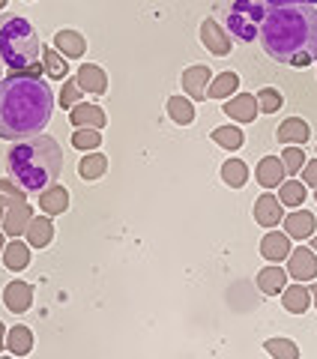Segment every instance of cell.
Returning a JSON list of instances; mask_svg holds the SVG:
<instances>
[{
  "label": "cell",
  "instance_id": "6da1fadb",
  "mask_svg": "<svg viewBox=\"0 0 317 359\" xmlns=\"http://www.w3.org/2000/svg\"><path fill=\"white\" fill-rule=\"evenodd\" d=\"M257 36L273 60L288 66H309L317 60V9L273 6L264 15Z\"/></svg>",
  "mask_w": 317,
  "mask_h": 359
},
{
  "label": "cell",
  "instance_id": "7a4b0ae2",
  "mask_svg": "<svg viewBox=\"0 0 317 359\" xmlns=\"http://www.w3.org/2000/svg\"><path fill=\"white\" fill-rule=\"evenodd\" d=\"M54 93L42 78L13 72L0 81V138L25 141L51 120Z\"/></svg>",
  "mask_w": 317,
  "mask_h": 359
},
{
  "label": "cell",
  "instance_id": "3957f363",
  "mask_svg": "<svg viewBox=\"0 0 317 359\" xmlns=\"http://www.w3.org/2000/svg\"><path fill=\"white\" fill-rule=\"evenodd\" d=\"M4 165L25 192H45L60 177L63 150L51 135H30L6 150Z\"/></svg>",
  "mask_w": 317,
  "mask_h": 359
},
{
  "label": "cell",
  "instance_id": "277c9868",
  "mask_svg": "<svg viewBox=\"0 0 317 359\" xmlns=\"http://www.w3.org/2000/svg\"><path fill=\"white\" fill-rule=\"evenodd\" d=\"M42 45L33 25L21 15H4L0 18V57L13 72L27 69V66L39 63Z\"/></svg>",
  "mask_w": 317,
  "mask_h": 359
},
{
  "label": "cell",
  "instance_id": "5b68a950",
  "mask_svg": "<svg viewBox=\"0 0 317 359\" xmlns=\"http://www.w3.org/2000/svg\"><path fill=\"white\" fill-rule=\"evenodd\" d=\"M264 0H231V6L224 9V25H228L231 36H236L240 42H255L260 25H264Z\"/></svg>",
  "mask_w": 317,
  "mask_h": 359
},
{
  "label": "cell",
  "instance_id": "8992f818",
  "mask_svg": "<svg viewBox=\"0 0 317 359\" xmlns=\"http://www.w3.org/2000/svg\"><path fill=\"white\" fill-rule=\"evenodd\" d=\"M288 276H293L297 282H314L317 278V252L314 249H290L288 255Z\"/></svg>",
  "mask_w": 317,
  "mask_h": 359
},
{
  "label": "cell",
  "instance_id": "52a82bcc",
  "mask_svg": "<svg viewBox=\"0 0 317 359\" xmlns=\"http://www.w3.org/2000/svg\"><path fill=\"white\" fill-rule=\"evenodd\" d=\"M201 42L207 45V48L216 54V57H224V54L231 51V36L224 33L222 25H216L213 18H203L201 21Z\"/></svg>",
  "mask_w": 317,
  "mask_h": 359
},
{
  "label": "cell",
  "instance_id": "ba28073f",
  "mask_svg": "<svg viewBox=\"0 0 317 359\" xmlns=\"http://www.w3.org/2000/svg\"><path fill=\"white\" fill-rule=\"evenodd\" d=\"M210 78H213L210 66H203V63L189 66V69L183 72V90H186V96H191V99H207Z\"/></svg>",
  "mask_w": 317,
  "mask_h": 359
},
{
  "label": "cell",
  "instance_id": "9c48e42d",
  "mask_svg": "<svg viewBox=\"0 0 317 359\" xmlns=\"http://www.w3.org/2000/svg\"><path fill=\"white\" fill-rule=\"evenodd\" d=\"M285 219V210H281V201L273 192H264L255 201V222L264 224V228H276V224Z\"/></svg>",
  "mask_w": 317,
  "mask_h": 359
},
{
  "label": "cell",
  "instance_id": "30bf717a",
  "mask_svg": "<svg viewBox=\"0 0 317 359\" xmlns=\"http://www.w3.org/2000/svg\"><path fill=\"white\" fill-rule=\"evenodd\" d=\"M314 228H317V219L309 210H293L290 216H285V233L290 240H309L314 237Z\"/></svg>",
  "mask_w": 317,
  "mask_h": 359
},
{
  "label": "cell",
  "instance_id": "8fae6325",
  "mask_svg": "<svg viewBox=\"0 0 317 359\" xmlns=\"http://www.w3.org/2000/svg\"><path fill=\"white\" fill-rule=\"evenodd\" d=\"M260 255H264V261H269V264H281L290 255V237L288 233H278V231L264 233V240H260Z\"/></svg>",
  "mask_w": 317,
  "mask_h": 359
},
{
  "label": "cell",
  "instance_id": "7c38bea8",
  "mask_svg": "<svg viewBox=\"0 0 317 359\" xmlns=\"http://www.w3.org/2000/svg\"><path fill=\"white\" fill-rule=\"evenodd\" d=\"M69 123L75 129H102L105 126V111H102L99 105H87V102H78L75 108H69Z\"/></svg>",
  "mask_w": 317,
  "mask_h": 359
},
{
  "label": "cell",
  "instance_id": "4fadbf2b",
  "mask_svg": "<svg viewBox=\"0 0 317 359\" xmlns=\"http://www.w3.org/2000/svg\"><path fill=\"white\" fill-rule=\"evenodd\" d=\"M255 177L264 189H278L281 183H285V165H281L278 156H264V159L257 162Z\"/></svg>",
  "mask_w": 317,
  "mask_h": 359
},
{
  "label": "cell",
  "instance_id": "5bb4252c",
  "mask_svg": "<svg viewBox=\"0 0 317 359\" xmlns=\"http://www.w3.org/2000/svg\"><path fill=\"white\" fill-rule=\"evenodd\" d=\"M75 81H78V87H81L84 93H93V96H102L108 90V75L93 63H84L81 69H78Z\"/></svg>",
  "mask_w": 317,
  "mask_h": 359
},
{
  "label": "cell",
  "instance_id": "9a60e30c",
  "mask_svg": "<svg viewBox=\"0 0 317 359\" xmlns=\"http://www.w3.org/2000/svg\"><path fill=\"white\" fill-rule=\"evenodd\" d=\"M257 114V96L255 93H240L231 102H224V117L240 120V123H252Z\"/></svg>",
  "mask_w": 317,
  "mask_h": 359
},
{
  "label": "cell",
  "instance_id": "2e32d148",
  "mask_svg": "<svg viewBox=\"0 0 317 359\" xmlns=\"http://www.w3.org/2000/svg\"><path fill=\"white\" fill-rule=\"evenodd\" d=\"M4 302L13 314H21L33 306V287L27 282H13L4 287Z\"/></svg>",
  "mask_w": 317,
  "mask_h": 359
},
{
  "label": "cell",
  "instance_id": "e0dca14e",
  "mask_svg": "<svg viewBox=\"0 0 317 359\" xmlns=\"http://www.w3.org/2000/svg\"><path fill=\"white\" fill-rule=\"evenodd\" d=\"M33 219V210L27 207V201L25 204H15V207H9L6 210V216H4V233L6 237H21V233L27 231V224Z\"/></svg>",
  "mask_w": 317,
  "mask_h": 359
},
{
  "label": "cell",
  "instance_id": "ac0fdd59",
  "mask_svg": "<svg viewBox=\"0 0 317 359\" xmlns=\"http://www.w3.org/2000/svg\"><path fill=\"white\" fill-rule=\"evenodd\" d=\"M66 207H69V192H66V186H48L39 195V210L45 216H60Z\"/></svg>",
  "mask_w": 317,
  "mask_h": 359
},
{
  "label": "cell",
  "instance_id": "d6986e66",
  "mask_svg": "<svg viewBox=\"0 0 317 359\" xmlns=\"http://www.w3.org/2000/svg\"><path fill=\"white\" fill-rule=\"evenodd\" d=\"M25 233H27V240H30L33 249H45V245L54 240V224H51L48 216H33Z\"/></svg>",
  "mask_w": 317,
  "mask_h": 359
},
{
  "label": "cell",
  "instance_id": "ffe728a7",
  "mask_svg": "<svg viewBox=\"0 0 317 359\" xmlns=\"http://www.w3.org/2000/svg\"><path fill=\"white\" fill-rule=\"evenodd\" d=\"M309 135H311L309 123L299 120V117H290V120H285V123L278 126V141H281V144H290V147H297V144H305V141H309Z\"/></svg>",
  "mask_w": 317,
  "mask_h": 359
},
{
  "label": "cell",
  "instance_id": "44dd1931",
  "mask_svg": "<svg viewBox=\"0 0 317 359\" xmlns=\"http://www.w3.org/2000/svg\"><path fill=\"white\" fill-rule=\"evenodd\" d=\"M281 302H285V309L290 314H302L305 309L311 306V290L309 287H302V282L297 285H285V290H281Z\"/></svg>",
  "mask_w": 317,
  "mask_h": 359
},
{
  "label": "cell",
  "instance_id": "7402d4cb",
  "mask_svg": "<svg viewBox=\"0 0 317 359\" xmlns=\"http://www.w3.org/2000/svg\"><path fill=\"white\" fill-rule=\"evenodd\" d=\"M285 285H288V273L281 266H264L257 273V287L267 297H278V290H285Z\"/></svg>",
  "mask_w": 317,
  "mask_h": 359
},
{
  "label": "cell",
  "instance_id": "603a6c76",
  "mask_svg": "<svg viewBox=\"0 0 317 359\" xmlns=\"http://www.w3.org/2000/svg\"><path fill=\"white\" fill-rule=\"evenodd\" d=\"M54 48L63 51V57H81V54L87 51V42L81 33L75 30H60L58 36H54Z\"/></svg>",
  "mask_w": 317,
  "mask_h": 359
},
{
  "label": "cell",
  "instance_id": "cb8c5ba5",
  "mask_svg": "<svg viewBox=\"0 0 317 359\" xmlns=\"http://www.w3.org/2000/svg\"><path fill=\"white\" fill-rule=\"evenodd\" d=\"M236 87H240V75L236 72H222V75H216L210 81V87H207V99H224V96H231V93H236Z\"/></svg>",
  "mask_w": 317,
  "mask_h": 359
},
{
  "label": "cell",
  "instance_id": "d4e9b609",
  "mask_svg": "<svg viewBox=\"0 0 317 359\" xmlns=\"http://www.w3.org/2000/svg\"><path fill=\"white\" fill-rule=\"evenodd\" d=\"M4 264L18 273V269H25V266L30 264V249H27V245L21 243L18 237H15V240H9V243L4 245Z\"/></svg>",
  "mask_w": 317,
  "mask_h": 359
},
{
  "label": "cell",
  "instance_id": "484cf974",
  "mask_svg": "<svg viewBox=\"0 0 317 359\" xmlns=\"http://www.w3.org/2000/svg\"><path fill=\"white\" fill-rule=\"evenodd\" d=\"M6 347L15 356H27L33 351V332L27 327H13L6 332Z\"/></svg>",
  "mask_w": 317,
  "mask_h": 359
},
{
  "label": "cell",
  "instance_id": "4316f807",
  "mask_svg": "<svg viewBox=\"0 0 317 359\" xmlns=\"http://www.w3.org/2000/svg\"><path fill=\"white\" fill-rule=\"evenodd\" d=\"M168 117L180 126H189V123H195V105L186 96H171L168 99Z\"/></svg>",
  "mask_w": 317,
  "mask_h": 359
},
{
  "label": "cell",
  "instance_id": "83f0119b",
  "mask_svg": "<svg viewBox=\"0 0 317 359\" xmlns=\"http://www.w3.org/2000/svg\"><path fill=\"white\" fill-rule=\"evenodd\" d=\"M222 180L231 189H243L248 183V165L240 162V159H228V162L222 165Z\"/></svg>",
  "mask_w": 317,
  "mask_h": 359
},
{
  "label": "cell",
  "instance_id": "f1b7e54d",
  "mask_svg": "<svg viewBox=\"0 0 317 359\" xmlns=\"http://www.w3.org/2000/svg\"><path fill=\"white\" fill-rule=\"evenodd\" d=\"M108 171V159L102 153H90L81 159V165H78V174H81V180H99L102 174Z\"/></svg>",
  "mask_w": 317,
  "mask_h": 359
},
{
  "label": "cell",
  "instance_id": "f546056e",
  "mask_svg": "<svg viewBox=\"0 0 317 359\" xmlns=\"http://www.w3.org/2000/svg\"><path fill=\"white\" fill-rule=\"evenodd\" d=\"M42 66H45V72H48L51 78H58V81H63L66 72H69L66 57H60L58 48H42Z\"/></svg>",
  "mask_w": 317,
  "mask_h": 359
},
{
  "label": "cell",
  "instance_id": "4dcf8cb0",
  "mask_svg": "<svg viewBox=\"0 0 317 359\" xmlns=\"http://www.w3.org/2000/svg\"><path fill=\"white\" fill-rule=\"evenodd\" d=\"M278 201H281V207H299L305 201L302 183H297V180H285V183L278 186Z\"/></svg>",
  "mask_w": 317,
  "mask_h": 359
},
{
  "label": "cell",
  "instance_id": "1f68e13d",
  "mask_svg": "<svg viewBox=\"0 0 317 359\" xmlns=\"http://www.w3.org/2000/svg\"><path fill=\"white\" fill-rule=\"evenodd\" d=\"M213 141L224 150H240L243 147V132L236 126H219L216 132H213Z\"/></svg>",
  "mask_w": 317,
  "mask_h": 359
},
{
  "label": "cell",
  "instance_id": "d6a6232c",
  "mask_svg": "<svg viewBox=\"0 0 317 359\" xmlns=\"http://www.w3.org/2000/svg\"><path fill=\"white\" fill-rule=\"evenodd\" d=\"M25 198H27V192L15 183V180H0V201H4L6 207L25 204Z\"/></svg>",
  "mask_w": 317,
  "mask_h": 359
},
{
  "label": "cell",
  "instance_id": "836d02e7",
  "mask_svg": "<svg viewBox=\"0 0 317 359\" xmlns=\"http://www.w3.org/2000/svg\"><path fill=\"white\" fill-rule=\"evenodd\" d=\"M281 102H285V99H281V93L276 87H264L257 93V111H264V114H276L281 108Z\"/></svg>",
  "mask_w": 317,
  "mask_h": 359
},
{
  "label": "cell",
  "instance_id": "e575fe53",
  "mask_svg": "<svg viewBox=\"0 0 317 359\" xmlns=\"http://www.w3.org/2000/svg\"><path fill=\"white\" fill-rule=\"evenodd\" d=\"M72 144L78 150H84V153H90V150H96L99 144H102V138H99V129H75V135H72Z\"/></svg>",
  "mask_w": 317,
  "mask_h": 359
},
{
  "label": "cell",
  "instance_id": "d590c367",
  "mask_svg": "<svg viewBox=\"0 0 317 359\" xmlns=\"http://www.w3.org/2000/svg\"><path fill=\"white\" fill-rule=\"evenodd\" d=\"M264 347L273 356H281V359H297L299 356V347L293 344V341H288V339H269Z\"/></svg>",
  "mask_w": 317,
  "mask_h": 359
},
{
  "label": "cell",
  "instance_id": "8d00e7d4",
  "mask_svg": "<svg viewBox=\"0 0 317 359\" xmlns=\"http://www.w3.org/2000/svg\"><path fill=\"white\" fill-rule=\"evenodd\" d=\"M281 165H285V174H299L305 165V150L302 147H288L281 153Z\"/></svg>",
  "mask_w": 317,
  "mask_h": 359
},
{
  "label": "cell",
  "instance_id": "74e56055",
  "mask_svg": "<svg viewBox=\"0 0 317 359\" xmlns=\"http://www.w3.org/2000/svg\"><path fill=\"white\" fill-rule=\"evenodd\" d=\"M81 93H84V90L78 87L75 78H72V81H63V90H60V105H63V108H75L78 102H81Z\"/></svg>",
  "mask_w": 317,
  "mask_h": 359
},
{
  "label": "cell",
  "instance_id": "f35d334b",
  "mask_svg": "<svg viewBox=\"0 0 317 359\" xmlns=\"http://www.w3.org/2000/svg\"><path fill=\"white\" fill-rule=\"evenodd\" d=\"M302 183L311 186V189H317V159H311V162L302 165Z\"/></svg>",
  "mask_w": 317,
  "mask_h": 359
},
{
  "label": "cell",
  "instance_id": "ab89813d",
  "mask_svg": "<svg viewBox=\"0 0 317 359\" xmlns=\"http://www.w3.org/2000/svg\"><path fill=\"white\" fill-rule=\"evenodd\" d=\"M269 6H314L317 0H264Z\"/></svg>",
  "mask_w": 317,
  "mask_h": 359
},
{
  "label": "cell",
  "instance_id": "60d3db41",
  "mask_svg": "<svg viewBox=\"0 0 317 359\" xmlns=\"http://www.w3.org/2000/svg\"><path fill=\"white\" fill-rule=\"evenodd\" d=\"M21 75H27V78H39L42 72H45V66H39V63H33V66H27V69H18Z\"/></svg>",
  "mask_w": 317,
  "mask_h": 359
},
{
  "label": "cell",
  "instance_id": "b9f144b4",
  "mask_svg": "<svg viewBox=\"0 0 317 359\" xmlns=\"http://www.w3.org/2000/svg\"><path fill=\"white\" fill-rule=\"evenodd\" d=\"M6 347V330H4V323H0V351Z\"/></svg>",
  "mask_w": 317,
  "mask_h": 359
},
{
  "label": "cell",
  "instance_id": "7bdbcfd3",
  "mask_svg": "<svg viewBox=\"0 0 317 359\" xmlns=\"http://www.w3.org/2000/svg\"><path fill=\"white\" fill-rule=\"evenodd\" d=\"M309 290H311V302H314V306H317V285H311Z\"/></svg>",
  "mask_w": 317,
  "mask_h": 359
},
{
  "label": "cell",
  "instance_id": "ee69618b",
  "mask_svg": "<svg viewBox=\"0 0 317 359\" xmlns=\"http://www.w3.org/2000/svg\"><path fill=\"white\" fill-rule=\"evenodd\" d=\"M4 216H6V204L0 201V222H4Z\"/></svg>",
  "mask_w": 317,
  "mask_h": 359
},
{
  "label": "cell",
  "instance_id": "f6af8a7d",
  "mask_svg": "<svg viewBox=\"0 0 317 359\" xmlns=\"http://www.w3.org/2000/svg\"><path fill=\"white\" fill-rule=\"evenodd\" d=\"M4 66H6V63H4V57H0V81H4Z\"/></svg>",
  "mask_w": 317,
  "mask_h": 359
},
{
  "label": "cell",
  "instance_id": "bcb514c9",
  "mask_svg": "<svg viewBox=\"0 0 317 359\" xmlns=\"http://www.w3.org/2000/svg\"><path fill=\"white\" fill-rule=\"evenodd\" d=\"M4 245H6V243H4V233H0V255H4Z\"/></svg>",
  "mask_w": 317,
  "mask_h": 359
},
{
  "label": "cell",
  "instance_id": "7dc6e473",
  "mask_svg": "<svg viewBox=\"0 0 317 359\" xmlns=\"http://www.w3.org/2000/svg\"><path fill=\"white\" fill-rule=\"evenodd\" d=\"M311 245H314V252H317V237H314V240H311Z\"/></svg>",
  "mask_w": 317,
  "mask_h": 359
},
{
  "label": "cell",
  "instance_id": "c3c4849f",
  "mask_svg": "<svg viewBox=\"0 0 317 359\" xmlns=\"http://www.w3.org/2000/svg\"><path fill=\"white\" fill-rule=\"evenodd\" d=\"M4 6H6V0H0V9H4Z\"/></svg>",
  "mask_w": 317,
  "mask_h": 359
},
{
  "label": "cell",
  "instance_id": "681fc988",
  "mask_svg": "<svg viewBox=\"0 0 317 359\" xmlns=\"http://www.w3.org/2000/svg\"><path fill=\"white\" fill-rule=\"evenodd\" d=\"M314 198H317V192H314Z\"/></svg>",
  "mask_w": 317,
  "mask_h": 359
}]
</instances>
